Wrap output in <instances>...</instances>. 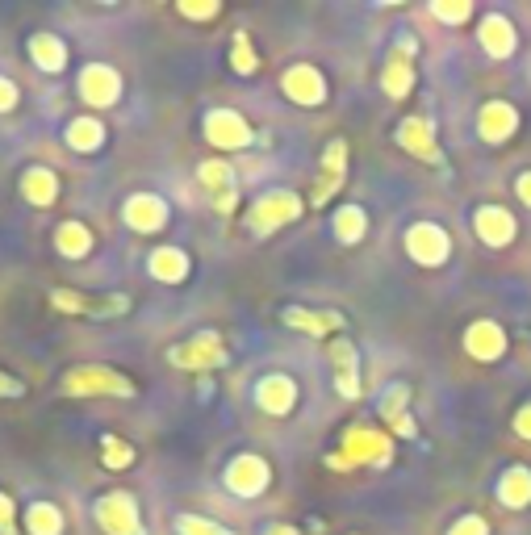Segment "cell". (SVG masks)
Segmentation results:
<instances>
[{
    "mask_svg": "<svg viewBox=\"0 0 531 535\" xmlns=\"http://www.w3.org/2000/svg\"><path fill=\"white\" fill-rule=\"evenodd\" d=\"M327 464L335 473H352L360 469V464H368V469H389L394 464V435H389L385 427H348L339 439V452L327 456Z\"/></svg>",
    "mask_w": 531,
    "mask_h": 535,
    "instance_id": "cell-1",
    "label": "cell"
},
{
    "mask_svg": "<svg viewBox=\"0 0 531 535\" xmlns=\"http://www.w3.org/2000/svg\"><path fill=\"white\" fill-rule=\"evenodd\" d=\"M59 389L67 393V398H134L138 385L126 377V372L109 368V364H76L63 372Z\"/></svg>",
    "mask_w": 531,
    "mask_h": 535,
    "instance_id": "cell-2",
    "label": "cell"
},
{
    "mask_svg": "<svg viewBox=\"0 0 531 535\" xmlns=\"http://www.w3.org/2000/svg\"><path fill=\"white\" fill-rule=\"evenodd\" d=\"M306 205H310V201H302L293 189H264L256 201L247 205L243 226H247L256 239H268V235H276L281 226H293L297 218H302Z\"/></svg>",
    "mask_w": 531,
    "mask_h": 535,
    "instance_id": "cell-3",
    "label": "cell"
},
{
    "mask_svg": "<svg viewBox=\"0 0 531 535\" xmlns=\"http://www.w3.org/2000/svg\"><path fill=\"white\" fill-rule=\"evenodd\" d=\"M414 59H419V38L414 34H402L385 55V67H381V92L389 101H406L414 84H419V72H414Z\"/></svg>",
    "mask_w": 531,
    "mask_h": 535,
    "instance_id": "cell-4",
    "label": "cell"
},
{
    "mask_svg": "<svg viewBox=\"0 0 531 535\" xmlns=\"http://www.w3.org/2000/svg\"><path fill=\"white\" fill-rule=\"evenodd\" d=\"M168 364L184 368V372H214L230 364V352L218 331H197L193 339H184L176 347H168Z\"/></svg>",
    "mask_w": 531,
    "mask_h": 535,
    "instance_id": "cell-5",
    "label": "cell"
},
{
    "mask_svg": "<svg viewBox=\"0 0 531 535\" xmlns=\"http://www.w3.org/2000/svg\"><path fill=\"white\" fill-rule=\"evenodd\" d=\"M92 519L105 535H147L143 515H138V498L130 490H109L92 502Z\"/></svg>",
    "mask_w": 531,
    "mask_h": 535,
    "instance_id": "cell-6",
    "label": "cell"
},
{
    "mask_svg": "<svg viewBox=\"0 0 531 535\" xmlns=\"http://www.w3.org/2000/svg\"><path fill=\"white\" fill-rule=\"evenodd\" d=\"M201 134H205V143H210L214 151H247L251 143H256V130H251V122L243 118L239 109H210L201 118Z\"/></svg>",
    "mask_w": 531,
    "mask_h": 535,
    "instance_id": "cell-7",
    "label": "cell"
},
{
    "mask_svg": "<svg viewBox=\"0 0 531 535\" xmlns=\"http://www.w3.org/2000/svg\"><path fill=\"white\" fill-rule=\"evenodd\" d=\"M402 247L419 268H440L452 260V235L435 222H410L402 235Z\"/></svg>",
    "mask_w": 531,
    "mask_h": 535,
    "instance_id": "cell-8",
    "label": "cell"
},
{
    "mask_svg": "<svg viewBox=\"0 0 531 535\" xmlns=\"http://www.w3.org/2000/svg\"><path fill=\"white\" fill-rule=\"evenodd\" d=\"M222 485L235 498H260L272 485V464L256 452H239V456H230V464L222 469Z\"/></svg>",
    "mask_w": 531,
    "mask_h": 535,
    "instance_id": "cell-9",
    "label": "cell"
},
{
    "mask_svg": "<svg viewBox=\"0 0 531 535\" xmlns=\"http://www.w3.org/2000/svg\"><path fill=\"white\" fill-rule=\"evenodd\" d=\"M51 306L59 314H80V318H122V314H130V297L126 293L88 297L76 289H51Z\"/></svg>",
    "mask_w": 531,
    "mask_h": 535,
    "instance_id": "cell-10",
    "label": "cell"
},
{
    "mask_svg": "<svg viewBox=\"0 0 531 535\" xmlns=\"http://www.w3.org/2000/svg\"><path fill=\"white\" fill-rule=\"evenodd\" d=\"M122 72L109 63H88L80 67V80H76V92L88 109H113L122 101Z\"/></svg>",
    "mask_w": 531,
    "mask_h": 535,
    "instance_id": "cell-11",
    "label": "cell"
},
{
    "mask_svg": "<svg viewBox=\"0 0 531 535\" xmlns=\"http://www.w3.org/2000/svg\"><path fill=\"white\" fill-rule=\"evenodd\" d=\"M281 92L293 105L318 109V105H327L331 84H327V76H322L314 63H293V67H285V76H281Z\"/></svg>",
    "mask_w": 531,
    "mask_h": 535,
    "instance_id": "cell-12",
    "label": "cell"
},
{
    "mask_svg": "<svg viewBox=\"0 0 531 535\" xmlns=\"http://www.w3.org/2000/svg\"><path fill=\"white\" fill-rule=\"evenodd\" d=\"M251 402H256V410H264L268 418H285L297 410V381L289 372H264V377L251 385Z\"/></svg>",
    "mask_w": 531,
    "mask_h": 535,
    "instance_id": "cell-13",
    "label": "cell"
},
{
    "mask_svg": "<svg viewBox=\"0 0 531 535\" xmlns=\"http://www.w3.org/2000/svg\"><path fill=\"white\" fill-rule=\"evenodd\" d=\"M197 180H201L205 197L214 201L218 214L230 218L239 209V180H235V168H230L226 159H205V164L197 168Z\"/></svg>",
    "mask_w": 531,
    "mask_h": 535,
    "instance_id": "cell-14",
    "label": "cell"
},
{
    "mask_svg": "<svg viewBox=\"0 0 531 535\" xmlns=\"http://www.w3.org/2000/svg\"><path fill=\"white\" fill-rule=\"evenodd\" d=\"M511 352V335H506L494 318H473L465 327V356L477 364H498Z\"/></svg>",
    "mask_w": 531,
    "mask_h": 535,
    "instance_id": "cell-15",
    "label": "cell"
},
{
    "mask_svg": "<svg viewBox=\"0 0 531 535\" xmlns=\"http://www.w3.org/2000/svg\"><path fill=\"white\" fill-rule=\"evenodd\" d=\"M122 222L134 235H159V230L172 222V209L159 193H130L122 205Z\"/></svg>",
    "mask_w": 531,
    "mask_h": 535,
    "instance_id": "cell-16",
    "label": "cell"
},
{
    "mask_svg": "<svg viewBox=\"0 0 531 535\" xmlns=\"http://www.w3.org/2000/svg\"><path fill=\"white\" fill-rule=\"evenodd\" d=\"M406 406H410V385L406 381H389L381 389L377 410H381V427L394 439H414V435H419V423H414V414Z\"/></svg>",
    "mask_w": 531,
    "mask_h": 535,
    "instance_id": "cell-17",
    "label": "cell"
},
{
    "mask_svg": "<svg viewBox=\"0 0 531 535\" xmlns=\"http://www.w3.org/2000/svg\"><path fill=\"white\" fill-rule=\"evenodd\" d=\"M327 356L335 364V393L343 402H360L364 385H360V352H356V343L348 335H335L327 343Z\"/></svg>",
    "mask_w": 531,
    "mask_h": 535,
    "instance_id": "cell-18",
    "label": "cell"
},
{
    "mask_svg": "<svg viewBox=\"0 0 531 535\" xmlns=\"http://www.w3.org/2000/svg\"><path fill=\"white\" fill-rule=\"evenodd\" d=\"M473 235L486 247L502 251V247H511L519 239V222L506 205H477L473 209Z\"/></svg>",
    "mask_w": 531,
    "mask_h": 535,
    "instance_id": "cell-19",
    "label": "cell"
},
{
    "mask_svg": "<svg viewBox=\"0 0 531 535\" xmlns=\"http://www.w3.org/2000/svg\"><path fill=\"white\" fill-rule=\"evenodd\" d=\"M394 138H398V147L406 155L423 159V164H444V151H440V143H435V126H431V118H423V113H410V118H402Z\"/></svg>",
    "mask_w": 531,
    "mask_h": 535,
    "instance_id": "cell-20",
    "label": "cell"
},
{
    "mask_svg": "<svg viewBox=\"0 0 531 535\" xmlns=\"http://www.w3.org/2000/svg\"><path fill=\"white\" fill-rule=\"evenodd\" d=\"M519 122L523 118H519V109L511 101H486L477 109V138L490 143V147H502L519 134Z\"/></svg>",
    "mask_w": 531,
    "mask_h": 535,
    "instance_id": "cell-21",
    "label": "cell"
},
{
    "mask_svg": "<svg viewBox=\"0 0 531 535\" xmlns=\"http://www.w3.org/2000/svg\"><path fill=\"white\" fill-rule=\"evenodd\" d=\"M343 176H348V143H343V138H331L327 151H322V176H318L314 193H310V205H314V209L327 205V201L339 193Z\"/></svg>",
    "mask_w": 531,
    "mask_h": 535,
    "instance_id": "cell-22",
    "label": "cell"
},
{
    "mask_svg": "<svg viewBox=\"0 0 531 535\" xmlns=\"http://www.w3.org/2000/svg\"><path fill=\"white\" fill-rule=\"evenodd\" d=\"M477 42H481V51H486L490 59H511L519 51V30H515V21L506 13H486L481 17V26H477Z\"/></svg>",
    "mask_w": 531,
    "mask_h": 535,
    "instance_id": "cell-23",
    "label": "cell"
},
{
    "mask_svg": "<svg viewBox=\"0 0 531 535\" xmlns=\"http://www.w3.org/2000/svg\"><path fill=\"white\" fill-rule=\"evenodd\" d=\"M147 272L155 276L159 285H184V281H189V272H193V260H189V251H184V247L164 243V247H151Z\"/></svg>",
    "mask_w": 531,
    "mask_h": 535,
    "instance_id": "cell-24",
    "label": "cell"
},
{
    "mask_svg": "<svg viewBox=\"0 0 531 535\" xmlns=\"http://www.w3.org/2000/svg\"><path fill=\"white\" fill-rule=\"evenodd\" d=\"M281 322H285V327H293V331L310 335V339H331V335H339L343 327H348L343 314H335V310H306V306H289L281 314Z\"/></svg>",
    "mask_w": 531,
    "mask_h": 535,
    "instance_id": "cell-25",
    "label": "cell"
},
{
    "mask_svg": "<svg viewBox=\"0 0 531 535\" xmlns=\"http://www.w3.org/2000/svg\"><path fill=\"white\" fill-rule=\"evenodd\" d=\"M26 55H30V63L38 67V72H46V76H59L63 67H67V59H72V51H67V42H63L59 34H51V30L30 34Z\"/></svg>",
    "mask_w": 531,
    "mask_h": 535,
    "instance_id": "cell-26",
    "label": "cell"
},
{
    "mask_svg": "<svg viewBox=\"0 0 531 535\" xmlns=\"http://www.w3.org/2000/svg\"><path fill=\"white\" fill-rule=\"evenodd\" d=\"M92 247H97V235L80 222V218H63L59 226H55V251L63 255V260H88L92 255Z\"/></svg>",
    "mask_w": 531,
    "mask_h": 535,
    "instance_id": "cell-27",
    "label": "cell"
},
{
    "mask_svg": "<svg viewBox=\"0 0 531 535\" xmlns=\"http://www.w3.org/2000/svg\"><path fill=\"white\" fill-rule=\"evenodd\" d=\"M59 189L63 184H59V176L51 168L34 164V168L21 172V201H30L34 209H51L59 201Z\"/></svg>",
    "mask_w": 531,
    "mask_h": 535,
    "instance_id": "cell-28",
    "label": "cell"
},
{
    "mask_svg": "<svg viewBox=\"0 0 531 535\" xmlns=\"http://www.w3.org/2000/svg\"><path fill=\"white\" fill-rule=\"evenodd\" d=\"M494 494L506 510H527L531 506V469L527 464H511V469H502Z\"/></svg>",
    "mask_w": 531,
    "mask_h": 535,
    "instance_id": "cell-29",
    "label": "cell"
},
{
    "mask_svg": "<svg viewBox=\"0 0 531 535\" xmlns=\"http://www.w3.org/2000/svg\"><path fill=\"white\" fill-rule=\"evenodd\" d=\"M67 147L80 151V155H97L105 143H109V130L101 118H92V113H84V118H72L67 122Z\"/></svg>",
    "mask_w": 531,
    "mask_h": 535,
    "instance_id": "cell-30",
    "label": "cell"
},
{
    "mask_svg": "<svg viewBox=\"0 0 531 535\" xmlns=\"http://www.w3.org/2000/svg\"><path fill=\"white\" fill-rule=\"evenodd\" d=\"M331 230H335V239H339L343 247H356V243H364V235H368V214H364L360 205L343 201L335 214H331Z\"/></svg>",
    "mask_w": 531,
    "mask_h": 535,
    "instance_id": "cell-31",
    "label": "cell"
},
{
    "mask_svg": "<svg viewBox=\"0 0 531 535\" xmlns=\"http://www.w3.org/2000/svg\"><path fill=\"white\" fill-rule=\"evenodd\" d=\"M63 510L55 502H30L26 506V531L30 535H63Z\"/></svg>",
    "mask_w": 531,
    "mask_h": 535,
    "instance_id": "cell-32",
    "label": "cell"
},
{
    "mask_svg": "<svg viewBox=\"0 0 531 535\" xmlns=\"http://www.w3.org/2000/svg\"><path fill=\"white\" fill-rule=\"evenodd\" d=\"M97 452H101V464L109 473H122V469H130V464H134V444H126L122 435H101Z\"/></svg>",
    "mask_w": 531,
    "mask_h": 535,
    "instance_id": "cell-33",
    "label": "cell"
},
{
    "mask_svg": "<svg viewBox=\"0 0 531 535\" xmlns=\"http://www.w3.org/2000/svg\"><path fill=\"white\" fill-rule=\"evenodd\" d=\"M230 72H239V76H256L260 72V55H256V46H251V38L243 30L230 38Z\"/></svg>",
    "mask_w": 531,
    "mask_h": 535,
    "instance_id": "cell-34",
    "label": "cell"
},
{
    "mask_svg": "<svg viewBox=\"0 0 531 535\" xmlns=\"http://www.w3.org/2000/svg\"><path fill=\"white\" fill-rule=\"evenodd\" d=\"M473 5L469 0H431V17L444 21V26H465V21H473Z\"/></svg>",
    "mask_w": 531,
    "mask_h": 535,
    "instance_id": "cell-35",
    "label": "cell"
},
{
    "mask_svg": "<svg viewBox=\"0 0 531 535\" xmlns=\"http://www.w3.org/2000/svg\"><path fill=\"white\" fill-rule=\"evenodd\" d=\"M176 535H230V527L205 515H176Z\"/></svg>",
    "mask_w": 531,
    "mask_h": 535,
    "instance_id": "cell-36",
    "label": "cell"
},
{
    "mask_svg": "<svg viewBox=\"0 0 531 535\" xmlns=\"http://www.w3.org/2000/svg\"><path fill=\"white\" fill-rule=\"evenodd\" d=\"M176 13L184 21H218L222 17V5H218V0H201V5H193V0H180Z\"/></svg>",
    "mask_w": 531,
    "mask_h": 535,
    "instance_id": "cell-37",
    "label": "cell"
},
{
    "mask_svg": "<svg viewBox=\"0 0 531 535\" xmlns=\"http://www.w3.org/2000/svg\"><path fill=\"white\" fill-rule=\"evenodd\" d=\"M448 535H490V523L481 519V515H460V519L448 527Z\"/></svg>",
    "mask_w": 531,
    "mask_h": 535,
    "instance_id": "cell-38",
    "label": "cell"
},
{
    "mask_svg": "<svg viewBox=\"0 0 531 535\" xmlns=\"http://www.w3.org/2000/svg\"><path fill=\"white\" fill-rule=\"evenodd\" d=\"M17 531V502L0 490V535H13Z\"/></svg>",
    "mask_w": 531,
    "mask_h": 535,
    "instance_id": "cell-39",
    "label": "cell"
},
{
    "mask_svg": "<svg viewBox=\"0 0 531 535\" xmlns=\"http://www.w3.org/2000/svg\"><path fill=\"white\" fill-rule=\"evenodd\" d=\"M17 101H21L17 84H13L9 76H0V113H13V109H17Z\"/></svg>",
    "mask_w": 531,
    "mask_h": 535,
    "instance_id": "cell-40",
    "label": "cell"
},
{
    "mask_svg": "<svg viewBox=\"0 0 531 535\" xmlns=\"http://www.w3.org/2000/svg\"><path fill=\"white\" fill-rule=\"evenodd\" d=\"M511 431H515L519 439H527V444H531V402L515 410V418H511Z\"/></svg>",
    "mask_w": 531,
    "mask_h": 535,
    "instance_id": "cell-41",
    "label": "cell"
},
{
    "mask_svg": "<svg viewBox=\"0 0 531 535\" xmlns=\"http://www.w3.org/2000/svg\"><path fill=\"white\" fill-rule=\"evenodd\" d=\"M0 398H26V385L9 377V372H0Z\"/></svg>",
    "mask_w": 531,
    "mask_h": 535,
    "instance_id": "cell-42",
    "label": "cell"
},
{
    "mask_svg": "<svg viewBox=\"0 0 531 535\" xmlns=\"http://www.w3.org/2000/svg\"><path fill=\"white\" fill-rule=\"evenodd\" d=\"M515 197H519V201H523V205L531 209V168L515 176Z\"/></svg>",
    "mask_w": 531,
    "mask_h": 535,
    "instance_id": "cell-43",
    "label": "cell"
},
{
    "mask_svg": "<svg viewBox=\"0 0 531 535\" xmlns=\"http://www.w3.org/2000/svg\"><path fill=\"white\" fill-rule=\"evenodd\" d=\"M264 535H302V531H297L293 523H272V527H268Z\"/></svg>",
    "mask_w": 531,
    "mask_h": 535,
    "instance_id": "cell-44",
    "label": "cell"
}]
</instances>
